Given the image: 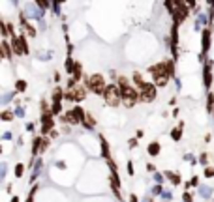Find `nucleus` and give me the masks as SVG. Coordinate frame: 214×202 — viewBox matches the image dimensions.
I'll list each match as a JSON object with an SVG mask.
<instances>
[{"instance_id": "1", "label": "nucleus", "mask_w": 214, "mask_h": 202, "mask_svg": "<svg viewBox=\"0 0 214 202\" xmlns=\"http://www.w3.org/2000/svg\"><path fill=\"white\" fill-rule=\"evenodd\" d=\"M120 95H122L124 107H128V109H132L133 105L141 99L139 90H135V88H132V86H128V84H122V86H120Z\"/></svg>"}, {"instance_id": "2", "label": "nucleus", "mask_w": 214, "mask_h": 202, "mask_svg": "<svg viewBox=\"0 0 214 202\" xmlns=\"http://www.w3.org/2000/svg\"><path fill=\"white\" fill-rule=\"evenodd\" d=\"M85 83H86V88H88L90 92L94 94H105V79L103 75H100V73H94L90 77H86L85 79Z\"/></svg>"}, {"instance_id": "3", "label": "nucleus", "mask_w": 214, "mask_h": 202, "mask_svg": "<svg viewBox=\"0 0 214 202\" xmlns=\"http://www.w3.org/2000/svg\"><path fill=\"white\" fill-rule=\"evenodd\" d=\"M103 99L107 105H111V107H118L122 101V95H120V88H118L116 84H107L105 88V94H103Z\"/></svg>"}, {"instance_id": "4", "label": "nucleus", "mask_w": 214, "mask_h": 202, "mask_svg": "<svg viewBox=\"0 0 214 202\" xmlns=\"http://www.w3.org/2000/svg\"><path fill=\"white\" fill-rule=\"evenodd\" d=\"M137 90H139V95H141V101H145V103H150L156 98V84L145 83L143 86H139Z\"/></svg>"}, {"instance_id": "5", "label": "nucleus", "mask_w": 214, "mask_h": 202, "mask_svg": "<svg viewBox=\"0 0 214 202\" xmlns=\"http://www.w3.org/2000/svg\"><path fill=\"white\" fill-rule=\"evenodd\" d=\"M64 98L68 99V101H83L85 98H86V88H83V86H75V88H71V90H68V94L64 95Z\"/></svg>"}, {"instance_id": "6", "label": "nucleus", "mask_w": 214, "mask_h": 202, "mask_svg": "<svg viewBox=\"0 0 214 202\" xmlns=\"http://www.w3.org/2000/svg\"><path fill=\"white\" fill-rule=\"evenodd\" d=\"M203 83L207 88H210L212 84V62H207L205 64V69H203Z\"/></svg>"}, {"instance_id": "7", "label": "nucleus", "mask_w": 214, "mask_h": 202, "mask_svg": "<svg viewBox=\"0 0 214 202\" xmlns=\"http://www.w3.org/2000/svg\"><path fill=\"white\" fill-rule=\"evenodd\" d=\"M42 124H43L42 133H43V135L49 133V129L53 127V118H51V114H43V116H42Z\"/></svg>"}, {"instance_id": "8", "label": "nucleus", "mask_w": 214, "mask_h": 202, "mask_svg": "<svg viewBox=\"0 0 214 202\" xmlns=\"http://www.w3.org/2000/svg\"><path fill=\"white\" fill-rule=\"evenodd\" d=\"M209 47H210V30L207 28L203 32V53H207Z\"/></svg>"}, {"instance_id": "9", "label": "nucleus", "mask_w": 214, "mask_h": 202, "mask_svg": "<svg viewBox=\"0 0 214 202\" xmlns=\"http://www.w3.org/2000/svg\"><path fill=\"white\" fill-rule=\"evenodd\" d=\"M83 122H85V127H86V129H90V127H94V124H96V120H94V116L90 114V112H86Z\"/></svg>"}, {"instance_id": "10", "label": "nucleus", "mask_w": 214, "mask_h": 202, "mask_svg": "<svg viewBox=\"0 0 214 202\" xmlns=\"http://www.w3.org/2000/svg\"><path fill=\"white\" fill-rule=\"evenodd\" d=\"M148 153H150V155H158V153H160V144H158V142H150L148 144Z\"/></svg>"}, {"instance_id": "11", "label": "nucleus", "mask_w": 214, "mask_h": 202, "mask_svg": "<svg viewBox=\"0 0 214 202\" xmlns=\"http://www.w3.org/2000/svg\"><path fill=\"white\" fill-rule=\"evenodd\" d=\"M2 51H4V58H6V60H11V53H10V43H8L6 39L2 41Z\"/></svg>"}, {"instance_id": "12", "label": "nucleus", "mask_w": 214, "mask_h": 202, "mask_svg": "<svg viewBox=\"0 0 214 202\" xmlns=\"http://www.w3.org/2000/svg\"><path fill=\"white\" fill-rule=\"evenodd\" d=\"M62 88H57L54 90V94H53V103H60V99H62Z\"/></svg>"}, {"instance_id": "13", "label": "nucleus", "mask_w": 214, "mask_h": 202, "mask_svg": "<svg viewBox=\"0 0 214 202\" xmlns=\"http://www.w3.org/2000/svg\"><path fill=\"white\" fill-rule=\"evenodd\" d=\"M71 75H73V79H81V64H75L73 66V71H71Z\"/></svg>"}, {"instance_id": "14", "label": "nucleus", "mask_w": 214, "mask_h": 202, "mask_svg": "<svg viewBox=\"0 0 214 202\" xmlns=\"http://www.w3.org/2000/svg\"><path fill=\"white\" fill-rule=\"evenodd\" d=\"M2 120H4V122H11V120H13V112H11L10 109H6V110L2 112Z\"/></svg>"}, {"instance_id": "15", "label": "nucleus", "mask_w": 214, "mask_h": 202, "mask_svg": "<svg viewBox=\"0 0 214 202\" xmlns=\"http://www.w3.org/2000/svg\"><path fill=\"white\" fill-rule=\"evenodd\" d=\"M214 109V94H209V98H207V110L210 112Z\"/></svg>"}, {"instance_id": "16", "label": "nucleus", "mask_w": 214, "mask_h": 202, "mask_svg": "<svg viewBox=\"0 0 214 202\" xmlns=\"http://www.w3.org/2000/svg\"><path fill=\"white\" fill-rule=\"evenodd\" d=\"M15 86H17V92H25L26 83H25V80H17V84H15Z\"/></svg>"}, {"instance_id": "17", "label": "nucleus", "mask_w": 214, "mask_h": 202, "mask_svg": "<svg viewBox=\"0 0 214 202\" xmlns=\"http://www.w3.org/2000/svg\"><path fill=\"white\" fill-rule=\"evenodd\" d=\"M171 137H173V140H178V139H180V127L173 129V131H171Z\"/></svg>"}, {"instance_id": "18", "label": "nucleus", "mask_w": 214, "mask_h": 202, "mask_svg": "<svg viewBox=\"0 0 214 202\" xmlns=\"http://www.w3.org/2000/svg\"><path fill=\"white\" fill-rule=\"evenodd\" d=\"M101 148H103V150H101V152H103V155L109 157V144H107L105 140H101Z\"/></svg>"}, {"instance_id": "19", "label": "nucleus", "mask_w": 214, "mask_h": 202, "mask_svg": "<svg viewBox=\"0 0 214 202\" xmlns=\"http://www.w3.org/2000/svg\"><path fill=\"white\" fill-rule=\"evenodd\" d=\"M62 109V103H53V114H58Z\"/></svg>"}, {"instance_id": "20", "label": "nucleus", "mask_w": 214, "mask_h": 202, "mask_svg": "<svg viewBox=\"0 0 214 202\" xmlns=\"http://www.w3.org/2000/svg\"><path fill=\"white\" fill-rule=\"evenodd\" d=\"M169 178H171V182H173V183H180V180H178V176H177V174H169Z\"/></svg>"}, {"instance_id": "21", "label": "nucleus", "mask_w": 214, "mask_h": 202, "mask_svg": "<svg viewBox=\"0 0 214 202\" xmlns=\"http://www.w3.org/2000/svg\"><path fill=\"white\" fill-rule=\"evenodd\" d=\"M15 174H17V176L23 174V165H17V167H15Z\"/></svg>"}, {"instance_id": "22", "label": "nucleus", "mask_w": 214, "mask_h": 202, "mask_svg": "<svg viewBox=\"0 0 214 202\" xmlns=\"http://www.w3.org/2000/svg\"><path fill=\"white\" fill-rule=\"evenodd\" d=\"M205 176H207V178L214 176V168H207V170H205Z\"/></svg>"}, {"instance_id": "23", "label": "nucleus", "mask_w": 214, "mask_h": 202, "mask_svg": "<svg viewBox=\"0 0 214 202\" xmlns=\"http://www.w3.org/2000/svg\"><path fill=\"white\" fill-rule=\"evenodd\" d=\"M128 144L133 148V146H137V140H135V139H130V140H128Z\"/></svg>"}, {"instance_id": "24", "label": "nucleus", "mask_w": 214, "mask_h": 202, "mask_svg": "<svg viewBox=\"0 0 214 202\" xmlns=\"http://www.w3.org/2000/svg\"><path fill=\"white\" fill-rule=\"evenodd\" d=\"M130 202H137V197H135V195H132V197H130Z\"/></svg>"}, {"instance_id": "25", "label": "nucleus", "mask_w": 214, "mask_h": 202, "mask_svg": "<svg viewBox=\"0 0 214 202\" xmlns=\"http://www.w3.org/2000/svg\"><path fill=\"white\" fill-rule=\"evenodd\" d=\"M11 202H19V198H17V197H15V198H11Z\"/></svg>"}]
</instances>
